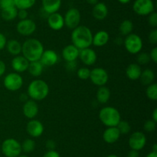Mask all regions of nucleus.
<instances>
[{
    "label": "nucleus",
    "instance_id": "nucleus-51",
    "mask_svg": "<svg viewBox=\"0 0 157 157\" xmlns=\"http://www.w3.org/2000/svg\"><path fill=\"white\" fill-rule=\"evenodd\" d=\"M86 1L89 5H91L93 6L98 2V0H86Z\"/></svg>",
    "mask_w": 157,
    "mask_h": 157
},
{
    "label": "nucleus",
    "instance_id": "nucleus-8",
    "mask_svg": "<svg viewBox=\"0 0 157 157\" xmlns=\"http://www.w3.org/2000/svg\"><path fill=\"white\" fill-rule=\"evenodd\" d=\"M133 10L136 15L148 16L155 11V5L153 0H135L133 4Z\"/></svg>",
    "mask_w": 157,
    "mask_h": 157
},
{
    "label": "nucleus",
    "instance_id": "nucleus-4",
    "mask_svg": "<svg viewBox=\"0 0 157 157\" xmlns=\"http://www.w3.org/2000/svg\"><path fill=\"white\" fill-rule=\"evenodd\" d=\"M99 119L107 127L117 126L121 120V115L118 109L113 106H105L99 112Z\"/></svg>",
    "mask_w": 157,
    "mask_h": 157
},
{
    "label": "nucleus",
    "instance_id": "nucleus-41",
    "mask_svg": "<svg viewBox=\"0 0 157 157\" xmlns=\"http://www.w3.org/2000/svg\"><path fill=\"white\" fill-rule=\"evenodd\" d=\"M17 17L20 20L26 19L29 18V12L26 9H18V13H17Z\"/></svg>",
    "mask_w": 157,
    "mask_h": 157
},
{
    "label": "nucleus",
    "instance_id": "nucleus-32",
    "mask_svg": "<svg viewBox=\"0 0 157 157\" xmlns=\"http://www.w3.org/2000/svg\"><path fill=\"white\" fill-rule=\"evenodd\" d=\"M21 150L25 153H30L35 149V142L32 139H26L21 144Z\"/></svg>",
    "mask_w": 157,
    "mask_h": 157
},
{
    "label": "nucleus",
    "instance_id": "nucleus-2",
    "mask_svg": "<svg viewBox=\"0 0 157 157\" xmlns=\"http://www.w3.org/2000/svg\"><path fill=\"white\" fill-rule=\"evenodd\" d=\"M44 50L43 44L37 38H29L21 44V53L29 62L39 61Z\"/></svg>",
    "mask_w": 157,
    "mask_h": 157
},
{
    "label": "nucleus",
    "instance_id": "nucleus-48",
    "mask_svg": "<svg viewBox=\"0 0 157 157\" xmlns=\"http://www.w3.org/2000/svg\"><path fill=\"white\" fill-rule=\"evenodd\" d=\"M127 157H140L139 151L130 149L128 153H127Z\"/></svg>",
    "mask_w": 157,
    "mask_h": 157
},
{
    "label": "nucleus",
    "instance_id": "nucleus-21",
    "mask_svg": "<svg viewBox=\"0 0 157 157\" xmlns=\"http://www.w3.org/2000/svg\"><path fill=\"white\" fill-rule=\"evenodd\" d=\"M93 17L97 20H104L107 18L108 15V8L104 2H98L94 5L92 9Z\"/></svg>",
    "mask_w": 157,
    "mask_h": 157
},
{
    "label": "nucleus",
    "instance_id": "nucleus-20",
    "mask_svg": "<svg viewBox=\"0 0 157 157\" xmlns=\"http://www.w3.org/2000/svg\"><path fill=\"white\" fill-rule=\"evenodd\" d=\"M121 134L120 133L117 126L107 127L103 133V139L104 140L105 143H108V144H113V143L118 141V139L121 137Z\"/></svg>",
    "mask_w": 157,
    "mask_h": 157
},
{
    "label": "nucleus",
    "instance_id": "nucleus-25",
    "mask_svg": "<svg viewBox=\"0 0 157 157\" xmlns=\"http://www.w3.org/2000/svg\"><path fill=\"white\" fill-rule=\"evenodd\" d=\"M6 48L8 52L14 56L21 54V43L16 39L7 40Z\"/></svg>",
    "mask_w": 157,
    "mask_h": 157
},
{
    "label": "nucleus",
    "instance_id": "nucleus-22",
    "mask_svg": "<svg viewBox=\"0 0 157 157\" xmlns=\"http://www.w3.org/2000/svg\"><path fill=\"white\" fill-rule=\"evenodd\" d=\"M110 39V35L105 30H100L93 35L92 45L97 47H102L107 44Z\"/></svg>",
    "mask_w": 157,
    "mask_h": 157
},
{
    "label": "nucleus",
    "instance_id": "nucleus-15",
    "mask_svg": "<svg viewBox=\"0 0 157 157\" xmlns=\"http://www.w3.org/2000/svg\"><path fill=\"white\" fill-rule=\"evenodd\" d=\"M48 25L54 31H59L64 26V16L59 12L49 14L47 18Z\"/></svg>",
    "mask_w": 157,
    "mask_h": 157
},
{
    "label": "nucleus",
    "instance_id": "nucleus-39",
    "mask_svg": "<svg viewBox=\"0 0 157 157\" xmlns=\"http://www.w3.org/2000/svg\"><path fill=\"white\" fill-rule=\"evenodd\" d=\"M15 6L14 0H0V9H5Z\"/></svg>",
    "mask_w": 157,
    "mask_h": 157
},
{
    "label": "nucleus",
    "instance_id": "nucleus-17",
    "mask_svg": "<svg viewBox=\"0 0 157 157\" xmlns=\"http://www.w3.org/2000/svg\"><path fill=\"white\" fill-rule=\"evenodd\" d=\"M38 105L36 101L32 99H29L24 103L22 107V112L25 116L29 119H32L37 116L38 113Z\"/></svg>",
    "mask_w": 157,
    "mask_h": 157
},
{
    "label": "nucleus",
    "instance_id": "nucleus-12",
    "mask_svg": "<svg viewBox=\"0 0 157 157\" xmlns=\"http://www.w3.org/2000/svg\"><path fill=\"white\" fill-rule=\"evenodd\" d=\"M36 23L31 18L20 20L16 25V30L18 34L23 36H29L36 30Z\"/></svg>",
    "mask_w": 157,
    "mask_h": 157
},
{
    "label": "nucleus",
    "instance_id": "nucleus-10",
    "mask_svg": "<svg viewBox=\"0 0 157 157\" xmlns=\"http://www.w3.org/2000/svg\"><path fill=\"white\" fill-rule=\"evenodd\" d=\"M91 83L97 86H104L109 80L108 72L107 70L101 67L94 68L90 70V78Z\"/></svg>",
    "mask_w": 157,
    "mask_h": 157
},
{
    "label": "nucleus",
    "instance_id": "nucleus-54",
    "mask_svg": "<svg viewBox=\"0 0 157 157\" xmlns=\"http://www.w3.org/2000/svg\"><path fill=\"white\" fill-rule=\"evenodd\" d=\"M153 152H157V145L156 144V143H155V144H153Z\"/></svg>",
    "mask_w": 157,
    "mask_h": 157
},
{
    "label": "nucleus",
    "instance_id": "nucleus-23",
    "mask_svg": "<svg viewBox=\"0 0 157 157\" xmlns=\"http://www.w3.org/2000/svg\"><path fill=\"white\" fill-rule=\"evenodd\" d=\"M62 0H41L42 9L47 14L58 12L61 6Z\"/></svg>",
    "mask_w": 157,
    "mask_h": 157
},
{
    "label": "nucleus",
    "instance_id": "nucleus-33",
    "mask_svg": "<svg viewBox=\"0 0 157 157\" xmlns=\"http://www.w3.org/2000/svg\"><path fill=\"white\" fill-rule=\"evenodd\" d=\"M146 95H147V98L152 101L157 100V84L156 83H153L147 86Z\"/></svg>",
    "mask_w": 157,
    "mask_h": 157
},
{
    "label": "nucleus",
    "instance_id": "nucleus-18",
    "mask_svg": "<svg viewBox=\"0 0 157 157\" xmlns=\"http://www.w3.org/2000/svg\"><path fill=\"white\" fill-rule=\"evenodd\" d=\"M11 65H12L13 70L17 73L20 74L28 70L29 62L22 55H18L16 56H14Z\"/></svg>",
    "mask_w": 157,
    "mask_h": 157
},
{
    "label": "nucleus",
    "instance_id": "nucleus-36",
    "mask_svg": "<svg viewBox=\"0 0 157 157\" xmlns=\"http://www.w3.org/2000/svg\"><path fill=\"white\" fill-rule=\"evenodd\" d=\"M78 78L81 80H87L90 78V69L88 67H81L78 69L77 72Z\"/></svg>",
    "mask_w": 157,
    "mask_h": 157
},
{
    "label": "nucleus",
    "instance_id": "nucleus-19",
    "mask_svg": "<svg viewBox=\"0 0 157 157\" xmlns=\"http://www.w3.org/2000/svg\"><path fill=\"white\" fill-rule=\"evenodd\" d=\"M80 50L77 47H75L73 44H70L66 46L63 49L61 55L63 58L66 62H75L78 59L79 56Z\"/></svg>",
    "mask_w": 157,
    "mask_h": 157
},
{
    "label": "nucleus",
    "instance_id": "nucleus-1",
    "mask_svg": "<svg viewBox=\"0 0 157 157\" xmlns=\"http://www.w3.org/2000/svg\"><path fill=\"white\" fill-rule=\"evenodd\" d=\"M71 38L72 44L81 50L90 47L92 45L93 33L87 26H78L72 30Z\"/></svg>",
    "mask_w": 157,
    "mask_h": 157
},
{
    "label": "nucleus",
    "instance_id": "nucleus-13",
    "mask_svg": "<svg viewBox=\"0 0 157 157\" xmlns=\"http://www.w3.org/2000/svg\"><path fill=\"white\" fill-rule=\"evenodd\" d=\"M44 125L42 123L35 119H30L26 125V131L28 134L33 138L41 136L44 132Z\"/></svg>",
    "mask_w": 157,
    "mask_h": 157
},
{
    "label": "nucleus",
    "instance_id": "nucleus-11",
    "mask_svg": "<svg viewBox=\"0 0 157 157\" xmlns=\"http://www.w3.org/2000/svg\"><path fill=\"white\" fill-rule=\"evenodd\" d=\"M129 146L131 149L140 151L145 147L147 144V136L140 131H136L130 135L128 140Z\"/></svg>",
    "mask_w": 157,
    "mask_h": 157
},
{
    "label": "nucleus",
    "instance_id": "nucleus-46",
    "mask_svg": "<svg viewBox=\"0 0 157 157\" xmlns=\"http://www.w3.org/2000/svg\"><path fill=\"white\" fill-rule=\"evenodd\" d=\"M66 69L68 71H74L76 69V61L66 62Z\"/></svg>",
    "mask_w": 157,
    "mask_h": 157
},
{
    "label": "nucleus",
    "instance_id": "nucleus-29",
    "mask_svg": "<svg viewBox=\"0 0 157 157\" xmlns=\"http://www.w3.org/2000/svg\"><path fill=\"white\" fill-rule=\"evenodd\" d=\"M133 29V23L131 20L125 19L120 24L119 32L121 35L127 36L132 33Z\"/></svg>",
    "mask_w": 157,
    "mask_h": 157
},
{
    "label": "nucleus",
    "instance_id": "nucleus-7",
    "mask_svg": "<svg viewBox=\"0 0 157 157\" xmlns=\"http://www.w3.org/2000/svg\"><path fill=\"white\" fill-rule=\"evenodd\" d=\"M23 83L24 81L22 76L15 72L7 74L3 79V85L5 88L10 92L19 90L22 87Z\"/></svg>",
    "mask_w": 157,
    "mask_h": 157
},
{
    "label": "nucleus",
    "instance_id": "nucleus-38",
    "mask_svg": "<svg viewBox=\"0 0 157 157\" xmlns=\"http://www.w3.org/2000/svg\"><path fill=\"white\" fill-rule=\"evenodd\" d=\"M148 23L151 27L156 28L157 26V13L155 11L148 15Z\"/></svg>",
    "mask_w": 157,
    "mask_h": 157
},
{
    "label": "nucleus",
    "instance_id": "nucleus-53",
    "mask_svg": "<svg viewBox=\"0 0 157 157\" xmlns=\"http://www.w3.org/2000/svg\"><path fill=\"white\" fill-rule=\"evenodd\" d=\"M117 1L121 4H128L129 2H131V0H117Z\"/></svg>",
    "mask_w": 157,
    "mask_h": 157
},
{
    "label": "nucleus",
    "instance_id": "nucleus-55",
    "mask_svg": "<svg viewBox=\"0 0 157 157\" xmlns=\"http://www.w3.org/2000/svg\"><path fill=\"white\" fill-rule=\"evenodd\" d=\"M106 157H118V156L117 155H115V154H110V155H107Z\"/></svg>",
    "mask_w": 157,
    "mask_h": 157
},
{
    "label": "nucleus",
    "instance_id": "nucleus-30",
    "mask_svg": "<svg viewBox=\"0 0 157 157\" xmlns=\"http://www.w3.org/2000/svg\"><path fill=\"white\" fill-rule=\"evenodd\" d=\"M17 13H18V9L13 6V7L2 9L1 17L5 21H12L17 17Z\"/></svg>",
    "mask_w": 157,
    "mask_h": 157
},
{
    "label": "nucleus",
    "instance_id": "nucleus-56",
    "mask_svg": "<svg viewBox=\"0 0 157 157\" xmlns=\"http://www.w3.org/2000/svg\"><path fill=\"white\" fill-rule=\"evenodd\" d=\"M18 157H29V156H28V155H18Z\"/></svg>",
    "mask_w": 157,
    "mask_h": 157
},
{
    "label": "nucleus",
    "instance_id": "nucleus-27",
    "mask_svg": "<svg viewBox=\"0 0 157 157\" xmlns=\"http://www.w3.org/2000/svg\"><path fill=\"white\" fill-rule=\"evenodd\" d=\"M140 80L141 83L144 86H149L154 83L155 80V73L153 70L150 69H146L144 70H142L140 77L139 78Z\"/></svg>",
    "mask_w": 157,
    "mask_h": 157
},
{
    "label": "nucleus",
    "instance_id": "nucleus-40",
    "mask_svg": "<svg viewBox=\"0 0 157 157\" xmlns=\"http://www.w3.org/2000/svg\"><path fill=\"white\" fill-rule=\"evenodd\" d=\"M148 40L150 43L153 45H156L157 43V29H154L149 33Z\"/></svg>",
    "mask_w": 157,
    "mask_h": 157
},
{
    "label": "nucleus",
    "instance_id": "nucleus-44",
    "mask_svg": "<svg viewBox=\"0 0 157 157\" xmlns=\"http://www.w3.org/2000/svg\"><path fill=\"white\" fill-rule=\"evenodd\" d=\"M45 146L48 150H54L56 148V143L53 139H48L46 141Z\"/></svg>",
    "mask_w": 157,
    "mask_h": 157
},
{
    "label": "nucleus",
    "instance_id": "nucleus-47",
    "mask_svg": "<svg viewBox=\"0 0 157 157\" xmlns=\"http://www.w3.org/2000/svg\"><path fill=\"white\" fill-rule=\"evenodd\" d=\"M6 71V65L2 60L0 59V77L2 76Z\"/></svg>",
    "mask_w": 157,
    "mask_h": 157
},
{
    "label": "nucleus",
    "instance_id": "nucleus-37",
    "mask_svg": "<svg viewBox=\"0 0 157 157\" xmlns=\"http://www.w3.org/2000/svg\"><path fill=\"white\" fill-rule=\"evenodd\" d=\"M156 123L153 121V119H148L144 123V129L146 132H151L156 129Z\"/></svg>",
    "mask_w": 157,
    "mask_h": 157
},
{
    "label": "nucleus",
    "instance_id": "nucleus-26",
    "mask_svg": "<svg viewBox=\"0 0 157 157\" xmlns=\"http://www.w3.org/2000/svg\"><path fill=\"white\" fill-rule=\"evenodd\" d=\"M97 100L101 104H105L110 98V91L107 86H100L96 93Z\"/></svg>",
    "mask_w": 157,
    "mask_h": 157
},
{
    "label": "nucleus",
    "instance_id": "nucleus-16",
    "mask_svg": "<svg viewBox=\"0 0 157 157\" xmlns=\"http://www.w3.org/2000/svg\"><path fill=\"white\" fill-rule=\"evenodd\" d=\"M39 61L44 67V66L52 67L58 62V55L55 51L52 49L44 50Z\"/></svg>",
    "mask_w": 157,
    "mask_h": 157
},
{
    "label": "nucleus",
    "instance_id": "nucleus-34",
    "mask_svg": "<svg viewBox=\"0 0 157 157\" xmlns=\"http://www.w3.org/2000/svg\"><path fill=\"white\" fill-rule=\"evenodd\" d=\"M117 128L119 130L120 133L123 134V135L128 134L131 130V126L129 122L126 121V120H121L117 126Z\"/></svg>",
    "mask_w": 157,
    "mask_h": 157
},
{
    "label": "nucleus",
    "instance_id": "nucleus-5",
    "mask_svg": "<svg viewBox=\"0 0 157 157\" xmlns=\"http://www.w3.org/2000/svg\"><path fill=\"white\" fill-rule=\"evenodd\" d=\"M1 150L6 157H18L22 152L21 143L14 138L5 139L2 143Z\"/></svg>",
    "mask_w": 157,
    "mask_h": 157
},
{
    "label": "nucleus",
    "instance_id": "nucleus-50",
    "mask_svg": "<svg viewBox=\"0 0 157 157\" xmlns=\"http://www.w3.org/2000/svg\"><path fill=\"white\" fill-rule=\"evenodd\" d=\"M151 119H153V121L157 123V109H154V110L152 112V118Z\"/></svg>",
    "mask_w": 157,
    "mask_h": 157
},
{
    "label": "nucleus",
    "instance_id": "nucleus-9",
    "mask_svg": "<svg viewBox=\"0 0 157 157\" xmlns=\"http://www.w3.org/2000/svg\"><path fill=\"white\" fill-rule=\"evenodd\" d=\"M81 20V15L80 11L76 8H71L66 12L64 15V26L69 29H75L80 26Z\"/></svg>",
    "mask_w": 157,
    "mask_h": 157
},
{
    "label": "nucleus",
    "instance_id": "nucleus-31",
    "mask_svg": "<svg viewBox=\"0 0 157 157\" xmlns=\"http://www.w3.org/2000/svg\"><path fill=\"white\" fill-rule=\"evenodd\" d=\"M36 0H14L15 7L17 9H29L35 6Z\"/></svg>",
    "mask_w": 157,
    "mask_h": 157
},
{
    "label": "nucleus",
    "instance_id": "nucleus-42",
    "mask_svg": "<svg viewBox=\"0 0 157 157\" xmlns=\"http://www.w3.org/2000/svg\"><path fill=\"white\" fill-rule=\"evenodd\" d=\"M150 60L153 61L154 63L157 62V47H154L151 49L150 53Z\"/></svg>",
    "mask_w": 157,
    "mask_h": 157
},
{
    "label": "nucleus",
    "instance_id": "nucleus-3",
    "mask_svg": "<svg viewBox=\"0 0 157 157\" xmlns=\"http://www.w3.org/2000/svg\"><path fill=\"white\" fill-rule=\"evenodd\" d=\"M49 91V86L45 81L42 79H34L28 86L27 94L31 99L41 101L47 98Z\"/></svg>",
    "mask_w": 157,
    "mask_h": 157
},
{
    "label": "nucleus",
    "instance_id": "nucleus-24",
    "mask_svg": "<svg viewBox=\"0 0 157 157\" xmlns=\"http://www.w3.org/2000/svg\"><path fill=\"white\" fill-rule=\"evenodd\" d=\"M142 69L137 63H130L126 69V75L132 81L138 80L140 77Z\"/></svg>",
    "mask_w": 157,
    "mask_h": 157
},
{
    "label": "nucleus",
    "instance_id": "nucleus-45",
    "mask_svg": "<svg viewBox=\"0 0 157 157\" xmlns=\"http://www.w3.org/2000/svg\"><path fill=\"white\" fill-rule=\"evenodd\" d=\"M42 157H61L60 154L57 152L55 149L54 150H48L44 154Z\"/></svg>",
    "mask_w": 157,
    "mask_h": 157
},
{
    "label": "nucleus",
    "instance_id": "nucleus-28",
    "mask_svg": "<svg viewBox=\"0 0 157 157\" xmlns=\"http://www.w3.org/2000/svg\"><path fill=\"white\" fill-rule=\"evenodd\" d=\"M44 66L40 61H35L29 62L28 70L29 74L33 77H38L42 74Z\"/></svg>",
    "mask_w": 157,
    "mask_h": 157
},
{
    "label": "nucleus",
    "instance_id": "nucleus-52",
    "mask_svg": "<svg viewBox=\"0 0 157 157\" xmlns=\"http://www.w3.org/2000/svg\"><path fill=\"white\" fill-rule=\"evenodd\" d=\"M146 157H157V152L152 151V152H149Z\"/></svg>",
    "mask_w": 157,
    "mask_h": 157
},
{
    "label": "nucleus",
    "instance_id": "nucleus-35",
    "mask_svg": "<svg viewBox=\"0 0 157 157\" xmlns=\"http://www.w3.org/2000/svg\"><path fill=\"white\" fill-rule=\"evenodd\" d=\"M136 61H137V64L140 66L148 64L151 61L150 54L148 52H139L137 54V57H136Z\"/></svg>",
    "mask_w": 157,
    "mask_h": 157
},
{
    "label": "nucleus",
    "instance_id": "nucleus-57",
    "mask_svg": "<svg viewBox=\"0 0 157 157\" xmlns=\"http://www.w3.org/2000/svg\"><path fill=\"white\" fill-rule=\"evenodd\" d=\"M74 1H75V0H74Z\"/></svg>",
    "mask_w": 157,
    "mask_h": 157
},
{
    "label": "nucleus",
    "instance_id": "nucleus-49",
    "mask_svg": "<svg viewBox=\"0 0 157 157\" xmlns=\"http://www.w3.org/2000/svg\"><path fill=\"white\" fill-rule=\"evenodd\" d=\"M20 101L23 102V103H25L27 100H29V95H28L27 93H22L20 95Z\"/></svg>",
    "mask_w": 157,
    "mask_h": 157
},
{
    "label": "nucleus",
    "instance_id": "nucleus-43",
    "mask_svg": "<svg viewBox=\"0 0 157 157\" xmlns=\"http://www.w3.org/2000/svg\"><path fill=\"white\" fill-rule=\"evenodd\" d=\"M6 42H7V38H6V35L0 32V51L6 48Z\"/></svg>",
    "mask_w": 157,
    "mask_h": 157
},
{
    "label": "nucleus",
    "instance_id": "nucleus-6",
    "mask_svg": "<svg viewBox=\"0 0 157 157\" xmlns=\"http://www.w3.org/2000/svg\"><path fill=\"white\" fill-rule=\"evenodd\" d=\"M123 44L124 45L126 50L133 55H137L141 52L144 46V42L141 37L133 32L125 36Z\"/></svg>",
    "mask_w": 157,
    "mask_h": 157
},
{
    "label": "nucleus",
    "instance_id": "nucleus-14",
    "mask_svg": "<svg viewBox=\"0 0 157 157\" xmlns=\"http://www.w3.org/2000/svg\"><path fill=\"white\" fill-rule=\"evenodd\" d=\"M78 58L81 59V62L84 63L85 66H93L96 62L98 55H97L96 52L93 49L86 48V49L80 50Z\"/></svg>",
    "mask_w": 157,
    "mask_h": 157
}]
</instances>
